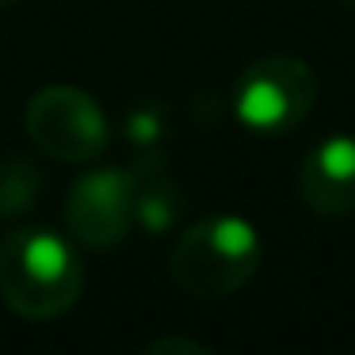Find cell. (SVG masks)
Listing matches in <instances>:
<instances>
[{"label": "cell", "mask_w": 355, "mask_h": 355, "mask_svg": "<svg viewBox=\"0 0 355 355\" xmlns=\"http://www.w3.org/2000/svg\"><path fill=\"white\" fill-rule=\"evenodd\" d=\"M27 138L35 149L65 164H85L100 157L111 141L103 107L73 85H46L27 103Z\"/></svg>", "instance_id": "obj_4"}, {"label": "cell", "mask_w": 355, "mask_h": 355, "mask_svg": "<svg viewBox=\"0 0 355 355\" xmlns=\"http://www.w3.org/2000/svg\"><path fill=\"white\" fill-rule=\"evenodd\" d=\"M298 195L313 214L340 218L355 210V138L329 134L321 138L298 168Z\"/></svg>", "instance_id": "obj_6"}, {"label": "cell", "mask_w": 355, "mask_h": 355, "mask_svg": "<svg viewBox=\"0 0 355 355\" xmlns=\"http://www.w3.org/2000/svg\"><path fill=\"white\" fill-rule=\"evenodd\" d=\"M65 225L73 241L96 252L123 245L134 225V172L92 168L69 187Z\"/></svg>", "instance_id": "obj_5"}, {"label": "cell", "mask_w": 355, "mask_h": 355, "mask_svg": "<svg viewBox=\"0 0 355 355\" xmlns=\"http://www.w3.org/2000/svg\"><path fill=\"white\" fill-rule=\"evenodd\" d=\"M263 245L252 222L218 214L187 225L172 248V279L195 298H230L260 271Z\"/></svg>", "instance_id": "obj_2"}, {"label": "cell", "mask_w": 355, "mask_h": 355, "mask_svg": "<svg viewBox=\"0 0 355 355\" xmlns=\"http://www.w3.org/2000/svg\"><path fill=\"white\" fill-rule=\"evenodd\" d=\"M317 103V73L294 54H268L252 62L233 88V115L252 134H286Z\"/></svg>", "instance_id": "obj_3"}, {"label": "cell", "mask_w": 355, "mask_h": 355, "mask_svg": "<svg viewBox=\"0 0 355 355\" xmlns=\"http://www.w3.org/2000/svg\"><path fill=\"white\" fill-rule=\"evenodd\" d=\"M12 4H19V0H0V8H12Z\"/></svg>", "instance_id": "obj_11"}, {"label": "cell", "mask_w": 355, "mask_h": 355, "mask_svg": "<svg viewBox=\"0 0 355 355\" xmlns=\"http://www.w3.org/2000/svg\"><path fill=\"white\" fill-rule=\"evenodd\" d=\"M85 291V263L62 233L19 225L0 241V298L27 321L69 313Z\"/></svg>", "instance_id": "obj_1"}, {"label": "cell", "mask_w": 355, "mask_h": 355, "mask_svg": "<svg viewBox=\"0 0 355 355\" xmlns=\"http://www.w3.org/2000/svg\"><path fill=\"white\" fill-rule=\"evenodd\" d=\"M149 352H153V355H161V352H195V355H202L207 347H202V344H195V340L168 336V340H153V344H149Z\"/></svg>", "instance_id": "obj_10"}, {"label": "cell", "mask_w": 355, "mask_h": 355, "mask_svg": "<svg viewBox=\"0 0 355 355\" xmlns=\"http://www.w3.org/2000/svg\"><path fill=\"white\" fill-rule=\"evenodd\" d=\"M180 214H184V191L172 180L164 153L138 157V172H134V225L161 237V233L176 230Z\"/></svg>", "instance_id": "obj_7"}, {"label": "cell", "mask_w": 355, "mask_h": 355, "mask_svg": "<svg viewBox=\"0 0 355 355\" xmlns=\"http://www.w3.org/2000/svg\"><path fill=\"white\" fill-rule=\"evenodd\" d=\"M42 195V172L27 157L0 161V218H19L39 202Z\"/></svg>", "instance_id": "obj_8"}, {"label": "cell", "mask_w": 355, "mask_h": 355, "mask_svg": "<svg viewBox=\"0 0 355 355\" xmlns=\"http://www.w3.org/2000/svg\"><path fill=\"white\" fill-rule=\"evenodd\" d=\"M126 138H130V146L138 149L141 157L149 153H161L164 149V138H168V107L164 103H138V107L126 115Z\"/></svg>", "instance_id": "obj_9"}]
</instances>
